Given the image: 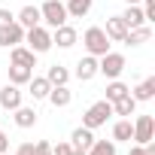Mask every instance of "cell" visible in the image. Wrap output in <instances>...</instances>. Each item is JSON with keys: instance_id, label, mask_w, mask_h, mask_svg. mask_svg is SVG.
Wrapping results in <instances>:
<instances>
[{"instance_id": "6da1fadb", "label": "cell", "mask_w": 155, "mask_h": 155, "mask_svg": "<svg viewBox=\"0 0 155 155\" xmlns=\"http://www.w3.org/2000/svg\"><path fill=\"white\" fill-rule=\"evenodd\" d=\"M82 46H85V55H94V58H101V55H107L110 52V37L104 34V28H88L85 34H82Z\"/></svg>"}, {"instance_id": "7a4b0ae2", "label": "cell", "mask_w": 155, "mask_h": 155, "mask_svg": "<svg viewBox=\"0 0 155 155\" xmlns=\"http://www.w3.org/2000/svg\"><path fill=\"white\" fill-rule=\"evenodd\" d=\"M40 18H43V25H46L49 31H55V28L67 25V9H64L61 0H43V6H40Z\"/></svg>"}, {"instance_id": "3957f363", "label": "cell", "mask_w": 155, "mask_h": 155, "mask_svg": "<svg viewBox=\"0 0 155 155\" xmlns=\"http://www.w3.org/2000/svg\"><path fill=\"white\" fill-rule=\"evenodd\" d=\"M125 67H128V61H125V55L122 52H107V55H101L97 58V73H104L107 79H119V76L125 73Z\"/></svg>"}, {"instance_id": "277c9868", "label": "cell", "mask_w": 155, "mask_h": 155, "mask_svg": "<svg viewBox=\"0 0 155 155\" xmlns=\"http://www.w3.org/2000/svg\"><path fill=\"white\" fill-rule=\"evenodd\" d=\"M25 43H28V49H31L34 55H43V52L52 49V31H49L46 25L28 28V31H25Z\"/></svg>"}, {"instance_id": "5b68a950", "label": "cell", "mask_w": 155, "mask_h": 155, "mask_svg": "<svg viewBox=\"0 0 155 155\" xmlns=\"http://www.w3.org/2000/svg\"><path fill=\"white\" fill-rule=\"evenodd\" d=\"M110 116H113V104H110V101L104 97V101H97V104H91V107H88V110L82 113V125L94 131V128H101V125H107V119H110Z\"/></svg>"}, {"instance_id": "8992f818", "label": "cell", "mask_w": 155, "mask_h": 155, "mask_svg": "<svg viewBox=\"0 0 155 155\" xmlns=\"http://www.w3.org/2000/svg\"><path fill=\"white\" fill-rule=\"evenodd\" d=\"M131 125H134L131 140H134L137 146H143V143L155 140V119H152V116H137V122H131Z\"/></svg>"}, {"instance_id": "52a82bcc", "label": "cell", "mask_w": 155, "mask_h": 155, "mask_svg": "<svg viewBox=\"0 0 155 155\" xmlns=\"http://www.w3.org/2000/svg\"><path fill=\"white\" fill-rule=\"evenodd\" d=\"M21 104H25V91H21V85L6 82L3 88H0V107H3L6 113H12V110L21 107Z\"/></svg>"}, {"instance_id": "ba28073f", "label": "cell", "mask_w": 155, "mask_h": 155, "mask_svg": "<svg viewBox=\"0 0 155 155\" xmlns=\"http://www.w3.org/2000/svg\"><path fill=\"white\" fill-rule=\"evenodd\" d=\"M18 43H25V28L18 21H9V25L0 28V46H3V49H12Z\"/></svg>"}, {"instance_id": "9c48e42d", "label": "cell", "mask_w": 155, "mask_h": 155, "mask_svg": "<svg viewBox=\"0 0 155 155\" xmlns=\"http://www.w3.org/2000/svg\"><path fill=\"white\" fill-rule=\"evenodd\" d=\"M76 40H79V34H76V28H70V25H61V28L52 31V46H58V49H73Z\"/></svg>"}, {"instance_id": "30bf717a", "label": "cell", "mask_w": 155, "mask_h": 155, "mask_svg": "<svg viewBox=\"0 0 155 155\" xmlns=\"http://www.w3.org/2000/svg\"><path fill=\"white\" fill-rule=\"evenodd\" d=\"M131 97H134L137 104H146V101H152V97H155V76H146L143 82H137V85L131 88Z\"/></svg>"}, {"instance_id": "8fae6325", "label": "cell", "mask_w": 155, "mask_h": 155, "mask_svg": "<svg viewBox=\"0 0 155 155\" xmlns=\"http://www.w3.org/2000/svg\"><path fill=\"white\" fill-rule=\"evenodd\" d=\"M94 76H97V58L94 55H85V58L76 61V79L88 82V79H94Z\"/></svg>"}, {"instance_id": "7c38bea8", "label": "cell", "mask_w": 155, "mask_h": 155, "mask_svg": "<svg viewBox=\"0 0 155 155\" xmlns=\"http://www.w3.org/2000/svg\"><path fill=\"white\" fill-rule=\"evenodd\" d=\"M104 34L110 37V43H122V40H125V34H128V25L122 21V15H110V18H107Z\"/></svg>"}, {"instance_id": "4fadbf2b", "label": "cell", "mask_w": 155, "mask_h": 155, "mask_svg": "<svg viewBox=\"0 0 155 155\" xmlns=\"http://www.w3.org/2000/svg\"><path fill=\"white\" fill-rule=\"evenodd\" d=\"M9 61H12V64H18V67H31V70L37 67V55H34L28 46H21V43H18V46H12Z\"/></svg>"}, {"instance_id": "5bb4252c", "label": "cell", "mask_w": 155, "mask_h": 155, "mask_svg": "<svg viewBox=\"0 0 155 155\" xmlns=\"http://www.w3.org/2000/svg\"><path fill=\"white\" fill-rule=\"evenodd\" d=\"M55 110H64V107H70V101H73V91L67 88V85H52V91H49V97H46Z\"/></svg>"}, {"instance_id": "9a60e30c", "label": "cell", "mask_w": 155, "mask_h": 155, "mask_svg": "<svg viewBox=\"0 0 155 155\" xmlns=\"http://www.w3.org/2000/svg\"><path fill=\"white\" fill-rule=\"evenodd\" d=\"M49 91H52V85H49L46 76H31V82H28V94H31L34 101H46Z\"/></svg>"}, {"instance_id": "2e32d148", "label": "cell", "mask_w": 155, "mask_h": 155, "mask_svg": "<svg viewBox=\"0 0 155 155\" xmlns=\"http://www.w3.org/2000/svg\"><path fill=\"white\" fill-rule=\"evenodd\" d=\"M15 21L28 31V28H37V25H43V18H40V6H21L18 9V15H15Z\"/></svg>"}, {"instance_id": "e0dca14e", "label": "cell", "mask_w": 155, "mask_h": 155, "mask_svg": "<svg viewBox=\"0 0 155 155\" xmlns=\"http://www.w3.org/2000/svg\"><path fill=\"white\" fill-rule=\"evenodd\" d=\"M12 122H15L18 128H34V125H37V110L21 104V107H15V110H12Z\"/></svg>"}, {"instance_id": "ac0fdd59", "label": "cell", "mask_w": 155, "mask_h": 155, "mask_svg": "<svg viewBox=\"0 0 155 155\" xmlns=\"http://www.w3.org/2000/svg\"><path fill=\"white\" fill-rule=\"evenodd\" d=\"M94 6V0H67L64 9H67V18H85Z\"/></svg>"}, {"instance_id": "d6986e66", "label": "cell", "mask_w": 155, "mask_h": 155, "mask_svg": "<svg viewBox=\"0 0 155 155\" xmlns=\"http://www.w3.org/2000/svg\"><path fill=\"white\" fill-rule=\"evenodd\" d=\"M94 143V134H91V128H85V125H79L73 134H70V146L73 149H88Z\"/></svg>"}, {"instance_id": "ffe728a7", "label": "cell", "mask_w": 155, "mask_h": 155, "mask_svg": "<svg viewBox=\"0 0 155 155\" xmlns=\"http://www.w3.org/2000/svg\"><path fill=\"white\" fill-rule=\"evenodd\" d=\"M46 79H49V85H67L70 82V70L64 64H52V67H46Z\"/></svg>"}, {"instance_id": "44dd1931", "label": "cell", "mask_w": 155, "mask_h": 155, "mask_svg": "<svg viewBox=\"0 0 155 155\" xmlns=\"http://www.w3.org/2000/svg\"><path fill=\"white\" fill-rule=\"evenodd\" d=\"M122 21L128 25V31H131V28H143V25H146V15H143V6H140V3H137V6H128V9L122 12Z\"/></svg>"}, {"instance_id": "7402d4cb", "label": "cell", "mask_w": 155, "mask_h": 155, "mask_svg": "<svg viewBox=\"0 0 155 155\" xmlns=\"http://www.w3.org/2000/svg\"><path fill=\"white\" fill-rule=\"evenodd\" d=\"M149 37H152V28H149V25H143V28H131V31L125 34V40H122V43H125V46H143Z\"/></svg>"}, {"instance_id": "603a6c76", "label": "cell", "mask_w": 155, "mask_h": 155, "mask_svg": "<svg viewBox=\"0 0 155 155\" xmlns=\"http://www.w3.org/2000/svg\"><path fill=\"white\" fill-rule=\"evenodd\" d=\"M134 110H137V101L131 97V91H128V94H122L119 101H113V113H116V116L131 119V116H134Z\"/></svg>"}, {"instance_id": "cb8c5ba5", "label": "cell", "mask_w": 155, "mask_h": 155, "mask_svg": "<svg viewBox=\"0 0 155 155\" xmlns=\"http://www.w3.org/2000/svg\"><path fill=\"white\" fill-rule=\"evenodd\" d=\"M131 134H134L131 119H119L113 125V143H131Z\"/></svg>"}, {"instance_id": "d4e9b609", "label": "cell", "mask_w": 155, "mask_h": 155, "mask_svg": "<svg viewBox=\"0 0 155 155\" xmlns=\"http://www.w3.org/2000/svg\"><path fill=\"white\" fill-rule=\"evenodd\" d=\"M31 76H34V70H31V67L9 64V82H12V85H28V82H31Z\"/></svg>"}, {"instance_id": "484cf974", "label": "cell", "mask_w": 155, "mask_h": 155, "mask_svg": "<svg viewBox=\"0 0 155 155\" xmlns=\"http://www.w3.org/2000/svg\"><path fill=\"white\" fill-rule=\"evenodd\" d=\"M85 155H116V143L113 140H94L85 149Z\"/></svg>"}, {"instance_id": "4316f807", "label": "cell", "mask_w": 155, "mask_h": 155, "mask_svg": "<svg viewBox=\"0 0 155 155\" xmlns=\"http://www.w3.org/2000/svg\"><path fill=\"white\" fill-rule=\"evenodd\" d=\"M128 91H131V88H128L122 79H110V82H107V101H110V104H113V101H119V97H122V94H128Z\"/></svg>"}, {"instance_id": "83f0119b", "label": "cell", "mask_w": 155, "mask_h": 155, "mask_svg": "<svg viewBox=\"0 0 155 155\" xmlns=\"http://www.w3.org/2000/svg\"><path fill=\"white\" fill-rule=\"evenodd\" d=\"M73 152V146H70V140H58L55 146H52V155H70Z\"/></svg>"}, {"instance_id": "f1b7e54d", "label": "cell", "mask_w": 155, "mask_h": 155, "mask_svg": "<svg viewBox=\"0 0 155 155\" xmlns=\"http://www.w3.org/2000/svg\"><path fill=\"white\" fill-rule=\"evenodd\" d=\"M12 155H37V146H34V143H21Z\"/></svg>"}, {"instance_id": "f546056e", "label": "cell", "mask_w": 155, "mask_h": 155, "mask_svg": "<svg viewBox=\"0 0 155 155\" xmlns=\"http://www.w3.org/2000/svg\"><path fill=\"white\" fill-rule=\"evenodd\" d=\"M37 146V155H52V143L49 140H40V143H34Z\"/></svg>"}, {"instance_id": "4dcf8cb0", "label": "cell", "mask_w": 155, "mask_h": 155, "mask_svg": "<svg viewBox=\"0 0 155 155\" xmlns=\"http://www.w3.org/2000/svg\"><path fill=\"white\" fill-rule=\"evenodd\" d=\"M9 21H15V15H12L9 9H3V6H0V28H3V25H9Z\"/></svg>"}, {"instance_id": "1f68e13d", "label": "cell", "mask_w": 155, "mask_h": 155, "mask_svg": "<svg viewBox=\"0 0 155 155\" xmlns=\"http://www.w3.org/2000/svg\"><path fill=\"white\" fill-rule=\"evenodd\" d=\"M0 152H9V137H6L3 128H0Z\"/></svg>"}, {"instance_id": "d6a6232c", "label": "cell", "mask_w": 155, "mask_h": 155, "mask_svg": "<svg viewBox=\"0 0 155 155\" xmlns=\"http://www.w3.org/2000/svg\"><path fill=\"white\" fill-rule=\"evenodd\" d=\"M128 155H146V149H143V146H137V143H134V146H131V149H128Z\"/></svg>"}, {"instance_id": "836d02e7", "label": "cell", "mask_w": 155, "mask_h": 155, "mask_svg": "<svg viewBox=\"0 0 155 155\" xmlns=\"http://www.w3.org/2000/svg\"><path fill=\"white\" fill-rule=\"evenodd\" d=\"M70 155H85V149H73V152H70Z\"/></svg>"}, {"instance_id": "e575fe53", "label": "cell", "mask_w": 155, "mask_h": 155, "mask_svg": "<svg viewBox=\"0 0 155 155\" xmlns=\"http://www.w3.org/2000/svg\"><path fill=\"white\" fill-rule=\"evenodd\" d=\"M125 3H128V6H137V3H140V0H125Z\"/></svg>"}, {"instance_id": "d590c367", "label": "cell", "mask_w": 155, "mask_h": 155, "mask_svg": "<svg viewBox=\"0 0 155 155\" xmlns=\"http://www.w3.org/2000/svg\"><path fill=\"white\" fill-rule=\"evenodd\" d=\"M0 155H9V152H0Z\"/></svg>"}]
</instances>
